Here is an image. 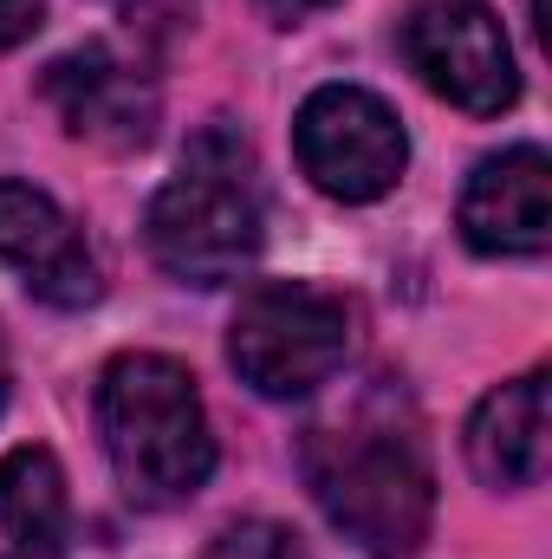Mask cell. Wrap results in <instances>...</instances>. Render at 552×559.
<instances>
[{
    "label": "cell",
    "instance_id": "cell-3",
    "mask_svg": "<svg viewBox=\"0 0 552 559\" xmlns=\"http://www.w3.org/2000/svg\"><path fill=\"white\" fill-rule=\"evenodd\" d=\"M149 254L156 267L182 286H228L254 267L261 254V182L254 150L235 124H202L182 169L149 202Z\"/></svg>",
    "mask_w": 552,
    "mask_h": 559
},
{
    "label": "cell",
    "instance_id": "cell-9",
    "mask_svg": "<svg viewBox=\"0 0 552 559\" xmlns=\"http://www.w3.org/2000/svg\"><path fill=\"white\" fill-rule=\"evenodd\" d=\"M46 98L59 124L105 150H143L156 131V85L137 66H124L111 46H85L46 66Z\"/></svg>",
    "mask_w": 552,
    "mask_h": 559
},
{
    "label": "cell",
    "instance_id": "cell-4",
    "mask_svg": "<svg viewBox=\"0 0 552 559\" xmlns=\"http://www.w3.org/2000/svg\"><path fill=\"white\" fill-rule=\"evenodd\" d=\"M345 345L351 312L338 293L312 280H261L228 325V365L261 397H312L319 384L338 378Z\"/></svg>",
    "mask_w": 552,
    "mask_h": 559
},
{
    "label": "cell",
    "instance_id": "cell-15",
    "mask_svg": "<svg viewBox=\"0 0 552 559\" xmlns=\"http://www.w3.org/2000/svg\"><path fill=\"white\" fill-rule=\"evenodd\" d=\"M0 404H7V332H0Z\"/></svg>",
    "mask_w": 552,
    "mask_h": 559
},
{
    "label": "cell",
    "instance_id": "cell-7",
    "mask_svg": "<svg viewBox=\"0 0 552 559\" xmlns=\"http://www.w3.org/2000/svg\"><path fill=\"white\" fill-rule=\"evenodd\" d=\"M461 241L475 254L533 261L552 248V163L540 143H514L501 156H481L461 189Z\"/></svg>",
    "mask_w": 552,
    "mask_h": 559
},
{
    "label": "cell",
    "instance_id": "cell-8",
    "mask_svg": "<svg viewBox=\"0 0 552 559\" xmlns=\"http://www.w3.org/2000/svg\"><path fill=\"white\" fill-rule=\"evenodd\" d=\"M0 261L26 280L46 306L72 312V306L98 299V261L85 254L72 215L46 189H33L20 176H0Z\"/></svg>",
    "mask_w": 552,
    "mask_h": 559
},
{
    "label": "cell",
    "instance_id": "cell-6",
    "mask_svg": "<svg viewBox=\"0 0 552 559\" xmlns=\"http://www.w3.org/2000/svg\"><path fill=\"white\" fill-rule=\"evenodd\" d=\"M404 59L410 72L448 98L455 111L494 118L520 98V72H514V46L494 20V7L481 0H422L404 20Z\"/></svg>",
    "mask_w": 552,
    "mask_h": 559
},
{
    "label": "cell",
    "instance_id": "cell-1",
    "mask_svg": "<svg viewBox=\"0 0 552 559\" xmlns=\"http://www.w3.org/2000/svg\"><path fill=\"white\" fill-rule=\"evenodd\" d=\"M305 488L319 514L371 559H410L435 521V475L422 449V423L391 378L358 384L338 411L299 442Z\"/></svg>",
    "mask_w": 552,
    "mask_h": 559
},
{
    "label": "cell",
    "instance_id": "cell-2",
    "mask_svg": "<svg viewBox=\"0 0 552 559\" xmlns=\"http://www.w3.org/2000/svg\"><path fill=\"white\" fill-rule=\"evenodd\" d=\"M98 429L118 488L137 508H176L215 475V436L195 378L163 352H124L98 378Z\"/></svg>",
    "mask_w": 552,
    "mask_h": 559
},
{
    "label": "cell",
    "instance_id": "cell-5",
    "mask_svg": "<svg viewBox=\"0 0 552 559\" xmlns=\"http://www.w3.org/2000/svg\"><path fill=\"white\" fill-rule=\"evenodd\" d=\"M292 143H299V169L332 202H377L404 182L410 163L397 111L364 85H319L292 118Z\"/></svg>",
    "mask_w": 552,
    "mask_h": 559
},
{
    "label": "cell",
    "instance_id": "cell-12",
    "mask_svg": "<svg viewBox=\"0 0 552 559\" xmlns=\"http://www.w3.org/2000/svg\"><path fill=\"white\" fill-rule=\"evenodd\" d=\"M208 559H305V547H299V534H286L274 521H241L215 540Z\"/></svg>",
    "mask_w": 552,
    "mask_h": 559
},
{
    "label": "cell",
    "instance_id": "cell-11",
    "mask_svg": "<svg viewBox=\"0 0 552 559\" xmlns=\"http://www.w3.org/2000/svg\"><path fill=\"white\" fill-rule=\"evenodd\" d=\"M0 534L20 559H59L72 540V495L52 449L26 442L0 455Z\"/></svg>",
    "mask_w": 552,
    "mask_h": 559
},
{
    "label": "cell",
    "instance_id": "cell-14",
    "mask_svg": "<svg viewBox=\"0 0 552 559\" xmlns=\"http://www.w3.org/2000/svg\"><path fill=\"white\" fill-rule=\"evenodd\" d=\"M319 7H332V0H261V13H267L274 26H292V20H305V13H319Z\"/></svg>",
    "mask_w": 552,
    "mask_h": 559
},
{
    "label": "cell",
    "instance_id": "cell-10",
    "mask_svg": "<svg viewBox=\"0 0 552 559\" xmlns=\"http://www.w3.org/2000/svg\"><path fill=\"white\" fill-rule=\"evenodd\" d=\"M461 442H468V468L488 488H533L547 475V371L488 391Z\"/></svg>",
    "mask_w": 552,
    "mask_h": 559
},
{
    "label": "cell",
    "instance_id": "cell-13",
    "mask_svg": "<svg viewBox=\"0 0 552 559\" xmlns=\"http://www.w3.org/2000/svg\"><path fill=\"white\" fill-rule=\"evenodd\" d=\"M46 20V0H0V52H13L20 39H33Z\"/></svg>",
    "mask_w": 552,
    "mask_h": 559
}]
</instances>
